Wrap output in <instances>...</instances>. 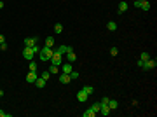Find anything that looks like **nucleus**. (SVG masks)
I'll return each instance as SVG.
<instances>
[{
    "label": "nucleus",
    "instance_id": "33",
    "mask_svg": "<svg viewBox=\"0 0 157 117\" xmlns=\"http://www.w3.org/2000/svg\"><path fill=\"white\" fill-rule=\"evenodd\" d=\"M2 7H4V2H2V0H0V9H2Z\"/></svg>",
    "mask_w": 157,
    "mask_h": 117
},
{
    "label": "nucleus",
    "instance_id": "15",
    "mask_svg": "<svg viewBox=\"0 0 157 117\" xmlns=\"http://www.w3.org/2000/svg\"><path fill=\"white\" fill-rule=\"evenodd\" d=\"M106 30H108V32H115L117 30V23L115 21H108V23H106Z\"/></svg>",
    "mask_w": 157,
    "mask_h": 117
},
{
    "label": "nucleus",
    "instance_id": "11",
    "mask_svg": "<svg viewBox=\"0 0 157 117\" xmlns=\"http://www.w3.org/2000/svg\"><path fill=\"white\" fill-rule=\"evenodd\" d=\"M70 81H72L70 73H61V75H59V82H61V84H68Z\"/></svg>",
    "mask_w": 157,
    "mask_h": 117
},
{
    "label": "nucleus",
    "instance_id": "31",
    "mask_svg": "<svg viewBox=\"0 0 157 117\" xmlns=\"http://www.w3.org/2000/svg\"><path fill=\"white\" fill-rule=\"evenodd\" d=\"M5 114H7V112H4V110H0V117H5Z\"/></svg>",
    "mask_w": 157,
    "mask_h": 117
},
{
    "label": "nucleus",
    "instance_id": "24",
    "mask_svg": "<svg viewBox=\"0 0 157 117\" xmlns=\"http://www.w3.org/2000/svg\"><path fill=\"white\" fill-rule=\"evenodd\" d=\"M49 77H51L49 70H44V72H42V79H46V81H49Z\"/></svg>",
    "mask_w": 157,
    "mask_h": 117
},
{
    "label": "nucleus",
    "instance_id": "30",
    "mask_svg": "<svg viewBox=\"0 0 157 117\" xmlns=\"http://www.w3.org/2000/svg\"><path fill=\"white\" fill-rule=\"evenodd\" d=\"M2 42H5V37H4L2 33H0V44H2Z\"/></svg>",
    "mask_w": 157,
    "mask_h": 117
},
{
    "label": "nucleus",
    "instance_id": "10",
    "mask_svg": "<svg viewBox=\"0 0 157 117\" xmlns=\"http://www.w3.org/2000/svg\"><path fill=\"white\" fill-rule=\"evenodd\" d=\"M106 105L110 107V110L114 112V110H117V108H119V101H117V100H108V103H106Z\"/></svg>",
    "mask_w": 157,
    "mask_h": 117
},
{
    "label": "nucleus",
    "instance_id": "6",
    "mask_svg": "<svg viewBox=\"0 0 157 117\" xmlns=\"http://www.w3.org/2000/svg\"><path fill=\"white\" fill-rule=\"evenodd\" d=\"M87 98H89V94L84 91V89H80L79 93H77V100L80 101V103H84V101H87Z\"/></svg>",
    "mask_w": 157,
    "mask_h": 117
},
{
    "label": "nucleus",
    "instance_id": "29",
    "mask_svg": "<svg viewBox=\"0 0 157 117\" xmlns=\"http://www.w3.org/2000/svg\"><path fill=\"white\" fill-rule=\"evenodd\" d=\"M108 100H110V98H108V96H103V98H101V101H99V103H108Z\"/></svg>",
    "mask_w": 157,
    "mask_h": 117
},
{
    "label": "nucleus",
    "instance_id": "12",
    "mask_svg": "<svg viewBox=\"0 0 157 117\" xmlns=\"http://www.w3.org/2000/svg\"><path fill=\"white\" fill-rule=\"evenodd\" d=\"M128 2H126V0H122L121 4H119V14H124V12L128 11Z\"/></svg>",
    "mask_w": 157,
    "mask_h": 117
},
{
    "label": "nucleus",
    "instance_id": "4",
    "mask_svg": "<svg viewBox=\"0 0 157 117\" xmlns=\"http://www.w3.org/2000/svg\"><path fill=\"white\" fill-rule=\"evenodd\" d=\"M35 56H37V54L33 53V47H26V46H24V49H23V58L26 59V61H32Z\"/></svg>",
    "mask_w": 157,
    "mask_h": 117
},
{
    "label": "nucleus",
    "instance_id": "16",
    "mask_svg": "<svg viewBox=\"0 0 157 117\" xmlns=\"http://www.w3.org/2000/svg\"><path fill=\"white\" fill-rule=\"evenodd\" d=\"M82 115H84V117H94V115H96V112H94L93 108H87V110L84 112Z\"/></svg>",
    "mask_w": 157,
    "mask_h": 117
},
{
    "label": "nucleus",
    "instance_id": "28",
    "mask_svg": "<svg viewBox=\"0 0 157 117\" xmlns=\"http://www.w3.org/2000/svg\"><path fill=\"white\" fill-rule=\"evenodd\" d=\"M0 49H2V51H7V44H5V42H2V44H0Z\"/></svg>",
    "mask_w": 157,
    "mask_h": 117
},
{
    "label": "nucleus",
    "instance_id": "3",
    "mask_svg": "<svg viewBox=\"0 0 157 117\" xmlns=\"http://www.w3.org/2000/svg\"><path fill=\"white\" fill-rule=\"evenodd\" d=\"M155 66H157L155 58H148L147 61H143V66H141V70H154Z\"/></svg>",
    "mask_w": 157,
    "mask_h": 117
},
{
    "label": "nucleus",
    "instance_id": "25",
    "mask_svg": "<svg viewBox=\"0 0 157 117\" xmlns=\"http://www.w3.org/2000/svg\"><path fill=\"white\" fill-rule=\"evenodd\" d=\"M70 77H72V81H75V79H79V72H70Z\"/></svg>",
    "mask_w": 157,
    "mask_h": 117
},
{
    "label": "nucleus",
    "instance_id": "23",
    "mask_svg": "<svg viewBox=\"0 0 157 117\" xmlns=\"http://www.w3.org/2000/svg\"><path fill=\"white\" fill-rule=\"evenodd\" d=\"M148 58H152L148 53H141V54H140V59H141V61H147Z\"/></svg>",
    "mask_w": 157,
    "mask_h": 117
},
{
    "label": "nucleus",
    "instance_id": "22",
    "mask_svg": "<svg viewBox=\"0 0 157 117\" xmlns=\"http://www.w3.org/2000/svg\"><path fill=\"white\" fill-rule=\"evenodd\" d=\"M91 108H93V110L96 112V114H98V112H99V108H101V103H99V101H96V103H93V107H91Z\"/></svg>",
    "mask_w": 157,
    "mask_h": 117
},
{
    "label": "nucleus",
    "instance_id": "7",
    "mask_svg": "<svg viewBox=\"0 0 157 117\" xmlns=\"http://www.w3.org/2000/svg\"><path fill=\"white\" fill-rule=\"evenodd\" d=\"M99 114H101V115H110L112 114V110H110V107L106 105V103H101V108H99Z\"/></svg>",
    "mask_w": 157,
    "mask_h": 117
},
{
    "label": "nucleus",
    "instance_id": "13",
    "mask_svg": "<svg viewBox=\"0 0 157 117\" xmlns=\"http://www.w3.org/2000/svg\"><path fill=\"white\" fill-rule=\"evenodd\" d=\"M46 79H42V77H39V79H37V81H35V86H37V88H39V89H42V88H44V86H46Z\"/></svg>",
    "mask_w": 157,
    "mask_h": 117
},
{
    "label": "nucleus",
    "instance_id": "34",
    "mask_svg": "<svg viewBox=\"0 0 157 117\" xmlns=\"http://www.w3.org/2000/svg\"><path fill=\"white\" fill-rule=\"evenodd\" d=\"M138 2H143V0H138Z\"/></svg>",
    "mask_w": 157,
    "mask_h": 117
},
{
    "label": "nucleus",
    "instance_id": "19",
    "mask_svg": "<svg viewBox=\"0 0 157 117\" xmlns=\"http://www.w3.org/2000/svg\"><path fill=\"white\" fill-rule=\"evenodd\" d=\"M28 68H30V72H37V61H30V65H28Z\"/></svg>",
    "mask_w": 157,
    "mask_h": 117
},
{
    "label": "nucleus",
    "instance_id": "1",
    "mask_svg": "<svg viewBox=\"0 0 157 117\" xmlns=\"http://www.w3.org/2000/svg\"><path fill=\"white\" fill-rule=\"evenodd\" d=\"M52 54H54V49H52V47L44 46V47L40 49V53L37 54V56L40 58V61H49V59L52 58Z\"/></svg>",
    "mask_w": 157,
    "mask_h": 117
},
{
    "label": "nucleus",
    "instance_id": "18",
    "mask_svg": "<svg viewBox=\"0 0 157 117\" xmlns=\"http://www.w3.org/2000/svg\"><path fill=\"white\" fill-rule=\"evenodd\" d=\"M59 72V66H56V65H51V68H49V73L51 75H54V73H58Z\"/></svg>",
    "mask_w": 157,
    "mask_h": 117
},
{
    "label": "nucleus",
    "instance_id": "17",
    "mask_svg": "<svg viewBox=\"0 0 157 117\" xmlns=\"http://www.w3.org/2000/svg\"><path fill=\"white\" fill-rule=\"evenodd\" d=\"M46 46L47 47H54V37H47L46 39Z\"/></svg>",
    "mask_w": 157,
    "mask_h": 117
},
{
    "label": "nucleus",
    "instance_id": "8",
    "mask_svg": "<svg viewBox=\"0 0 157 117\" xmlns=\"http://www.w3.org/2000/svg\"><path fill=\"white\" fill-rule=\"evenodd\" d=\"M37 42H39V37H32V39L26 37V39H24V46H26V47H33Z\"/></svg>",
    "mask_w": 157,
    "mask_h": 117
},
{
    "label": "nucleus",
    "instance_id": "5",
    "mask_svg": "<svg viewBox=\"0 0 157 117\" xmlns=\"http://www.w3.org/2000/svg\"><path fill=\"white\" fill-rule=\"evenodd\" d=\"M37 79H39L37 72H28V73H26V82H28V84H35Z\"/></svg>",
    "mask_w": 157,
    "mask_h": 117
},
{
    "label": "nucleus",
    "instance_id": "20",
    "mask_svg": "<svg viewBox=\"0 0 157 117\" xmlns=\"http://www.w3.org/2000/svg\"><path fill=\"white\" fill-rule=\"evenodd\" d=\"M54 32H56V33H61V32H63V24L56 23V24H54Z\"/></svg>",
    "mask_w": 157,
    "mask_h": 117
},
{
    "label": "nucleus",
    "instance_id": "14",
    "mask_svg": "<svg viewBox=\"0 0 157 117\" xmlns=\"http://www.w3.org/2000/svg\"><path fill=\"white\" fill-rule=\"evenodd\" d=\"M140 9H141V11H150V2H148V0H143V2L140 4Z\"/></svg>",
    "mask_w": 157,
    "mask_h": 117
},
{
    "label": "nucleus",
    "instance_id": "2",
    "mask_svg": "<svg viewBox=\"0 0 157 117\" xmlns=\"http://www.w3.org/2000/svg\"><path fill=\"white\" fill-rule=\"evenodd\" d=\"M61 58H63V54L56 49V51H54V54H52V58L49 59V61H51L52 65H56V66H61V63H63V59H61Z\"/></svg>",
    "mask_w": 157,
    "mask_h": 117
},
{
    "label": "nucleus",
    "instance_id": "32",
    "mask_svg": "<svg viewBox=\"0 0 157 117\" xmlns=\"http://www.w3.org/2000/svg\"><path fill=\"white\" fill-rule=\"evenodd\" d=\"M2 96H4V91H2V89H0V98H2Z\"/></svg>",
    "mask_w": 157,
    "mask_h": 117
},
{
    "label": "nucleus",
    "instance_id": "9",
    "mask_svg": "<svg viewBox=\"0 0 157 117\" xmlns=\"http://www.w3.org/2000/svg\"><path fill=\"white\" fill-rule=\"evenodd\" d=\"M59 70H61V73H70L73 68H72V63H61Z\"/></svg>",
    "mask_w": 157,
    "mask_h": 117
},
{
    "label": "nucleus",
    "instance_id": "26",
    "mask_svg": "<svg viewBox=\"0 0 157 117\" xmlns=\"http://www.w3.org/2000/svg\"><path fill=\"white\" fill-rule=\"evenodd\" d=\"M110 54L112 56H117V54H119V49H117V47H110Z\"/></svg>",
    "mask_w": 157,
    "mask_h": 117
},
{
    "label": "nucleus",
    "instance_id": "27",
    "mask_svg": "<svg viewBox=\"0 0 157 117\" xmlns=\"http://www.w3.org/2000/svg\"><path fill=\"white\" fill-rule=\"evenodd\" d=\"M33 53H35V54L40 53V47H39V44H35V46H33Z\"/></svg>",
    "mask_w": 157,
    "mask_h": 117
},
{
    "label": "nucleus",
    "instance_id": "21",
    "mask_svg": "<svg viewBox=\"0 0 157 117\" xmlns=\"http://www.w3.org/2000/svg\"><path fill=\"white\" fill-rule=\"evenodd\" d=\"M82 89H84L87 94H93V93H94V88H93V86H84Z\"/></svg>",
    "mask_w": 157,
    "mask_h": 117
}]
</instances>
